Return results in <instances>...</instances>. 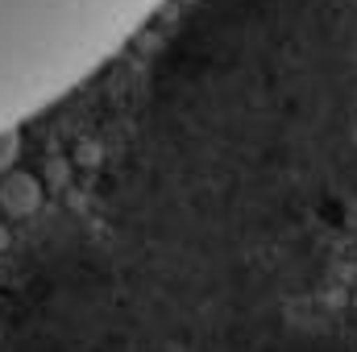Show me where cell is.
<instances>
[{"label":"cell","instance_id":"1","mask_svg":"<svg viewBox=\"0 0 357 352\" xmlns=\"http://www.w3.org/2000/svg\"><path fill=\"white\" fill-rule=\"evenodd\" d=\"M167 0H0V133L108 67Z\"/></svg>","mask_w":357,"mask_h":352},{"label":"cell","instance_id":"2","mask_svg":"<svg viewBox=\"0 0 357 352\" xmlns=\"http://www.w3.org/2000/svg\"><path fill=\"white\" fill-rule=\"evenodd\" d=\"M0 207H4L13 220L33 216V211L42 207V182H38L33 175H25V170L4 175L0 178Z\"/></svg>","mask_w":357,"mask_h":352},{"label":"cell","instance_id":"3","mask_svg":"<svg viewBox=\"0 0 357 352\" xmlns=\"http://www.w3.org/2000/svg\"><path fill=\"white\" fill-rule=\"evenodd\" d=\"M17 158H21V129H4L0 133V178L13 175Z\"/></svg>","mask_w":357,"mask_h":352}]
</instances>
